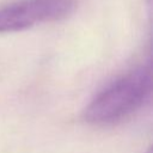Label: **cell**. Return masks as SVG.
Masks as SVG:
<instances>
[{
    "mask_svg": "<svg viewBox=\"0 0 153 153\" xmlns=\"http://www.w3.org/2000/svg\"><path fill=\"white\" fill-rule=\"evenodd\" d=\"M74 8V0H26L0 7V33L65 19Z\"/></svg>",
    "mask_w": 153,
    "mask_h": 153,
    "instance_id": "obj_2",
    "label": "cell"
},
{
    "mask_svg": "<svg viewBox=\"0 0 153 153\" xmlns=\"http://www.w3.org/2000/svg\"><path fill=\"white\" fill-rule=\"evenodd\" d=\"M151 65L136 67L102 90L85 108L82 117L94 126H111L139 111L151 98Z\"/></svg>",
    "mask_w": 153,
    "mask_h": 153,
    "instance_id": "obj_1",
    "label": "cell"
},
{
    "mask_svg": "<svg viewBox=\"0 0 153 153\" xmlns=\"http://www.w3.org/2000/svg\"><path fill=\"white\" fill-rule=\"evenodd\" d=\"M148 1H151V0H148Z\"/></svg>",
    "mask_w": 153,
    "mask_h": 153,
    "instance_id": "obj_3",
    "label": "cell"
}]
</instances>
